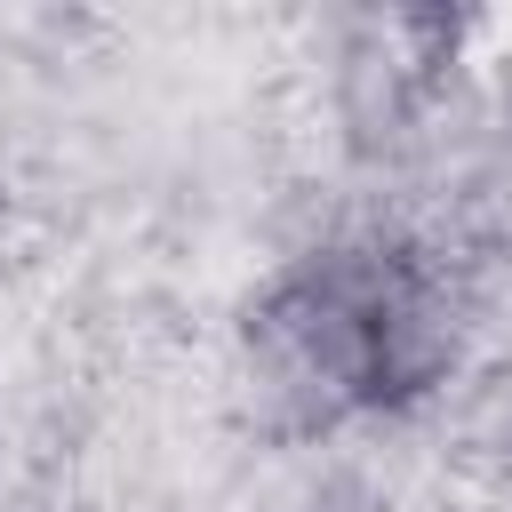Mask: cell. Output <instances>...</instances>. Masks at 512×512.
I'll use <instances>...</instances> for the list:
<instances>
[{
	"label": "cell",
	"mask_w": 512,
	"mask_h": 512,
	"mask_svg": "<svg viewBox=\"0 0 512 512\" xmlns=\"http://www.w3.org/2000/svg\"><path fill=\"white\" fill-rule=\"evenodd\" d=\"M248 360L296 424H376L448 384L456 296L400 240H328L264 280Z\"/></svg>",
	"instance_id": "cell-1"
}]
</instances>
